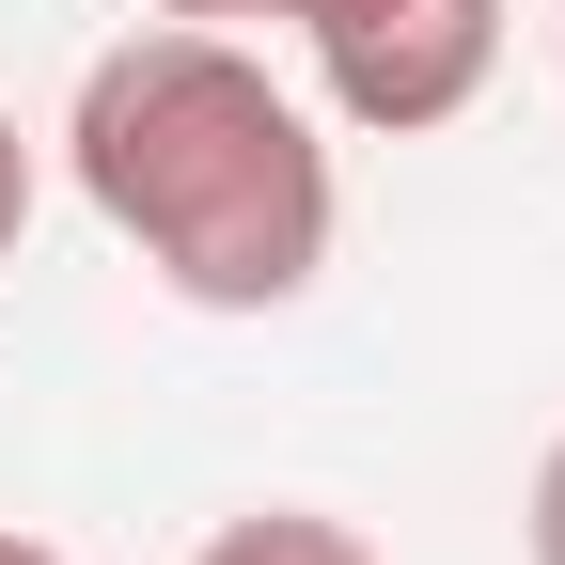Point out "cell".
I'll list each match as a JSON object with an SVG mask.
<instances>
[{
	"instance_id": "cell-5",
	"label": "cell",
	"mask_w": 565,
	"mask_h": 565,
	"mask_svg": "<svg viewBox=\"0 0 565 565\" xmlns=\"http://www.w3.org/2000/svg\"><path fill=\"white\" fill-rule=\"evenodd\" d=\"M17 236H32V141H17V110H0V267H17Z\"/></svg>"
},
{
	"instance_id": "cell-6",
	"label": "cell",
	"mask_w": 565,
	"mask_h": 565,
	"mask_svg": "<svg viewBox=\"0 0 565 565\" xmlns=\"http://www.w3.org/2000/svg\"><path fill=\"white\" fill-rule=\"evenodd\" d=\"M158 17H204V32H236V17H267V0H158Z\"/></svg>"
},
{
	"instance_id": "cell-4",
	"label": "cell",
	"mask_w": 565,
	"mask_h": 565,
	"mask_svg": "<svg viewBox=\"0 0 565 565\" xmlns=\"http://www.w3.org/2000/svg\"><path fill=\"white\" fill-rule=\"evenodd\" d=\"M519 534H534V565H565V440L534 456V503H519Z\"/></svg>"
},
{
	"instance_id": "cell-3",
	"label": "cell",
	"mask_w": 565,
	"mask_h": 565,
	"mask_svg": "<svg viewBox=\"0 0 565 565\" xmlns=\"http://www.w3.org/2000/svg\"><path fill=\"white\" fill-rule=\"evenodd\" d=\"M189 565H377V534L362 519H330V503H252V519H221Z\"/></svg>"
},
{
	"instance_id": "cell-8",
	"label": "cell",
	"mask_w": 565,
	"mask_h": 565,
	"mask_svg": "<svg viewBox=\"0 0 565 565\" xmlns=\"http://www.w3.org/2000/svg\"><path fill=\"white\" fill-rule=\"evenodd\" d=\"M550 63H565V32H550Z\"/></svg>"
},
{
	"instance_id": "cell-1",
	"label": "cell",
	"mask_w": 565,
	"mask_h": 565,
	"mask_svg": "<svg viewBox=\"0 0 565 565\" xmlns=\"http://www.w3.org/2000/svg\"><path fill=\"white\" fill-rule=\"evenodd\" d=\"M63 173H79V204L173 282L189 315L315 299L330 221H345L315 110L282 95L236 32H204V17H158V32H126V47L79 63Z\"/></svg>"
},
{
	"instance_id": "cell-7",
	"label": "cell",
	"mask_w": 565,
	"mask_h": 565,
	"mask_svg": "<svg viewBox=\"0 0 565 565\" xmlns=\"http://www.w3.org/2000/svg\"><path fill=\"white\" fill-rule=\"evenodd\" d=\"M0 565H63V550H47V534H17V519H0Z\"/></svg>"
},
{
	"instance_id": "cell-2",
	"label": "cell",
	"mask_w": 565,
	"mask_h": 565,
	"mask_svg": "<svg viewBox=\"0 0 565 565\" xmlns=\"http://www.w3.org/2000/svg\"><path fill=\"white\" fill-rule=\"evenodd\" d=\"M267 17L315 47V95L377 141L456 126L503 63V0H267Z\"/></svg>"
}]
</instances>
